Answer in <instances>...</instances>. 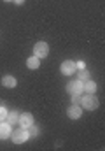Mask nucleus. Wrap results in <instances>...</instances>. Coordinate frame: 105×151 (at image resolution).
Segmentation results:
<instances>
[{
  "mask_svg": "<svg viewBox=\"0 0 105 151\" xmlns=\"http://www.w3.org/2000/svg\"><path fill=\"white\" fill-rule=\"evenodd\" d=\"M14 4H18V5H21V4H25V0H12Z\"/></svg>",
  "mask_w": 105,
  "mask_h": 151,
  "instance_id": "dca6fc26",
  "label": "nucleus"
},
{
  "mask_svg": "<svg viewBox=\"0 0 105 151\" xmlns=\"http://www.w3.org/2000/svg\"><path fill=\"white\" fill-rule=\"evenodd\" d=\"M72 102L74 104H79L81 102V95H72Z\"/></svg>",
  "mask_w": 105,
  "mask_h": 151,
  "instance_id": "2eb2a0df",
  "label": "nucleus"
},
{
  "mask_svg": "<svg viewBox=\"0 0 105 151\" xmlns=\"http://www.w3.org/2000/svg\"><path fill=\"white\" fill-rule=\"evenodd\" d=\"M88 79H89V72H88L86 69H81V70H79V81L84 83V81H88Z\"/></svg>",
  "mask_w": 105,
  "mask_h": 151,
  "instance_id": "ddd939ff",
  "label": "nucleus"
},
{
  "mask_svg": "<svg viewBox=\"0 0 105 151\" xmlns=\"http://www.w3.org/2000/svg\"><path fill=\"white\" fill-rule=\"evenodd\" d=\"M5 118H7V111H5V107H0V121H5Z\"/></svg>",
  "mask_w": 105,
  "mask_h": 151,
  "instance_id": "4468645a",
  "label": "nucleus"
},
{
  "mask_svg": "<svg viewBox=\"0 0 105 151\" xmlns=\"http://www.w3.org/2000/svg\"><path fill=\"white\" fill-rule=\"evenodd\" d=\"M11 125L7 121H0V139H7L11 135Z\"/></svg>",
  "mask_w": 105,
  "mask_h": 151,
  "instance_id": "0eeeda50",
  "label": "nucleus"
},
{
  "mask_svg": "<svg viewBox=\"0 0 105 151\" xmlns=\"http://www.w3.org/2000/svg\"><path fill=\"white\" fill-rule=\"evenodd\" d=\"M4 2H12V0H4Z\"/></svg>",
  "mask_w": 105,
  "mask_h": 151,
  "instance_id": "f3484780",
  "label": "nucleus"
},
{
  "mask_svg": "<svg viewBox=\"0 0 105 151\" xmlns=\"http://www.w3.org/2000/svg\"><path fill=\"white\" fill-rule=\"evenodd\" d=\"M67 114H69L70 119H77V118H81V114H82V107H79L77 104H74L69 111H67Z\"/></svg>",
  "mask_w": 105,
  "mask_h": 151,
  "instance_id": "6e6552de",
  "label": "nucleus"
},
{
  "mask_svg": "<svg viewBox=\"0 0 105 151\" xmlns=\"http://www.w3.org/2000/svg\"><path fill=\"white\" fill-rule=\"evenodd\" d=\"M84 90H86L88 93H95V91H96V83H95V81H91V79L84 81Z\"/></svg>",
  "mask_w": 105,
  "mask_h": 151,
  "instance_id": "9b49d317",
  "label": "nucleus"
},
{
  "mask_svg": "<svg viewBox=\"0 0 105 151\" xmlns=\"http://www.w3.org/2000/svg\"><path fill=\"white\" fill-rule=\"evenodd\" d=\"M2 84H4L5 88H14V86H16V79H14L12 76H4Z\"/></svg>",
  "mask_w": 105,
  "mask_h": 151,
  "instance_id": "1a4fd4ad",
  "label": "nucleus"
},
{
  "mask_svg": "<svg viewBox=\"0 0 105 151\" xmlns=\"http://www.w3.org/2000/svg\"><path fill=\"white\" fill-rule=\"evenodd\" d=\"M19 127H23V128H28V127H32L34 125V116L30 113H23L19 116Z\"/></svg>",
  "mask_w": 105,
  "mask_h": 151,
  "instance_id": "39448f33",
  "label": "nucleus"
},
{
  "mask_svg": "<svg viewBox=\"0 0 105 151\" xmlns=\"http://www.w3.org/2000/svg\"><path fill=\"white\" fill-rule=\"evenodd\" d=\"M67 91H69L70 95H81L82 91H84V83L82 81H72L67 84Z\"/></svg>",
  "mask_w": 105,
  "mask_h": 151,
  "instance_id": "20e7f679",
  "label": "nucleus"
},
{
  "mask_svg": "<svg viewBox=\"0 0 105 151\" xmlns=\"http://www.w3.org/2000/svg\"><path fill=\"white\" fill-rule=\"evenodd\" d=\"M28 130L26 128H23V127H19V128H16L14 132H11V137H12V142H16V144H23V142H26L28 141Z\"/></svg>",
  "mask_w": 105,
  "mask_h": 151,
  "instance_id": "f03ea898",
  "label": "nucleus"
},
{
  "mask_svg": "<svg viewBox=\"0 0 105 151\" xmlns=\"http://www.w3.org/2000/svg\"><path fill=\"white\" fill-rule=\"evenodd\" d=\"M61 72L65 76H70L75 72V63L74 62H70V60H67V62H63L61 63Z\"/></svg>",
  "mask_w": 105,
  "mask_h": 151,
  "instance_id": "423d86ee",
  "label": "nucleus"
},
{
  "mask_svg": "<svg viewBox=\"0 0 105 151\" xmlns=\"http://www.w3.org/2000/svg\"><path fill=\"white\" fill-rule=\"evenodd\" d=\"M26 65H28V69H39V67H40V58L30 56V58L26 60Z\"/></svg>",
  "mask_w": 105,
  "mask_h": 151,
  "instance_id": "9d476101",
  "label": "nucleus"
},
{
  "mask_svg": "<svg viewBox=\"0 0 105 151\" xmlns=\"http://www.w3.org/2000/svg\"><path fill=\"white\" fill-rule=\"evenodd\" d=\"M18 119H19V116H18V113H7V118H5V121L12 127V125H16L18 123Z\"/></svg>",
  "mask_w": 105,
  "mask_h": 151,
  "instance_id": "f8f14e48",
  "label": "nucleus"
},
{
  "mask_svg": "<svg viewBox=\"0 0 105 151\" xmlns=\"http://www.w3.org/2000/svg\"><path fill=\"white\" fill-rule=\"evenodd\" d=\"M81 107L88 109V111H93V109L98 107V99L93 93H88L86 97H81Z\"/></svg>",
  "mask_w": 105,
  "mask_h": 151,
  "instance_id": "f257e3e1",
  "label": "nucleus"
},
{
  "mask_svg": "<svg viewBox=\"0 0 105 151\" xmlns=\"http://www.w3.org/2000/svg\"><path fill=\"white\" fill-rule=\"evenodd\" d=\"M47 53H49V46H47V42H37L34 47V56L37 58H46L47 56Z\"/></svg>",
  "mask_w": 105,
  "mask_h": 151,
  "instance_id": "7ed1b4c3",
  "label": "nucleus"
}]
</instances>
